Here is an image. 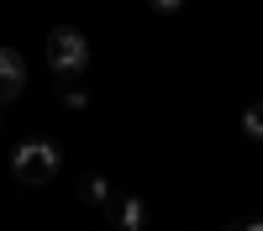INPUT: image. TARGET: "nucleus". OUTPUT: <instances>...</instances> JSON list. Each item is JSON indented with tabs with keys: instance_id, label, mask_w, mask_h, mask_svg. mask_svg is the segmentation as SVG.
I'll return each mask as SVG.
<instances>
[{
	"instance_id": "obj_1",
	"label": "nucleus",
	"mask_w": 263,
	"mask_h": 231,
	"mask_svg": "<svg viewBox=\"0 0 263 231\" xmlns=\"http://www.w3.org/2000/svg\"><path fill=\"white\" fill-rule=\"evenodd\" d=\"M58 147L53 142H42V137H32V142H21L16 153H11V174L21 179V184H48L53 174H58Z\"/></svg>"
},
{
	"instance_id": "obj_2",
	"label": "nucleus",
	"mask_w": 263,
	"mask_h": 231,
	"mask_svg": "<svg viewBox=\"0 0 263 231\" xmlns=\"http://www.w3.org/2000/svg\"><path fill=\"white\" fill-rule=\"evenodd\" d=\"M48 63H53V74H84V63H90V42H84V32L53 27L48 32Z\"/></svg>"
},
{
	"instance_id": "obj_3",
	"label": "nucleus",
	"mask_w": 263,
	"mask_h": 231,
	"mask_svg": "<svg viewBox=\"0 0 263 231\" xmlns=\"http://www.w3.org/2000/svg\"><path fill=\"white\" fill-rule=\"evenodd\" d=\"M21 90H27V63H21L16 48H0V105L16 100Z\"/></svg>"
},
{
	"instance_id": "obj_4",
	"label": "nucleus",
	"mask_w": 263,
	"mask_h": 231,
	"mask_svg": "<svg viewBox=\"0 0 263 231\" xmlns=\"http://www.w3.org/2000/svg\"><path fill=\"white\" fill-rule=\"evenodd\" d=\"M116 226H121V231H142V226H147V205H142L137 195H126V200L116 205Z\"/></svg>"
},
{
	"instance_id": "obj_5",
	"label": "nucleus",
	"mask_w": 263,
	"mask_h": 231,
	"mask_svg": "<svg viewBox=\"0 0 263 231\" xmlns=\"http://www.w3.org/2000/svg\"><path fill=\"white\" fill-rule=\"evenodd\" d=\"M63 79V105H69V111H84V105H90V90H84V84H79V74H58Z\"/></svg>"
},
{
	"instance_id": "obj_6",
	"label": "nucleus",
	"mask_w": 263,
	"mask_h": 231,
	"mask_svg": "<svg viewBox=\"0 0 263 231\" xmlns=\"http://www.w3.org/2000/svg\"><path fill=\"white\" fill-rule=\"evenodd\" d=\"M242 132H248L253 142H263V100H258V105H248V111H242Z\"/></svg>"
},
{
	"instance_id": "obj_7",
	"label": "nucleus",
	"mask_w": 263,
	"mask_h": 231,
	"mask_svg": "<svg viewBox=\"0 0 263 231\" xmlns=\"http://www.w3.org/2000/svg\"><path fill=\"white\" fill-rule=\"evenodd\" d=\"M105 195H111V189H105V179H100V174H90V179H84V200H90V205H100Z\"/></svg>"
},
{
	"instance_id": "obj_8",
	"label": "nucleus",
	"mask_w": 263,
	"mask_h": 231,
	"mask_svg": "<svg viewBox=\"0 0 263 231\" xmlns=\"http://www.w3.org/2000/svg\"><path fill=\"white\" fill-rule=\"evenodd\" d=\"M147 6H153V11H158V16H174V11H179V6H184V0H147Z\"/></svg>"
},
{
	"instance_id": "obj_9",
	"label": "nucleus",
	"mask_w": 263,
	"mask_h": 231,
	"mask_svg": "<svg viewBox=\"0 0 263 231\" xmlns=\"http://www.w3.org/2000/svg\"><path fill=\"white\" fill-rule=\"evenodd\" d=\"M227 231H263V221H232Z\"/></svg>"
}]
</instances>
